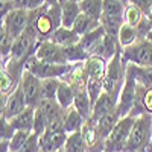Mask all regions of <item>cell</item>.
<instances>
[{
	"label": "cell",
	"mask_w": 152,
	"mask_h": 152,
	"mask_svg": "<svg viewBox=\"0 0 152 152\" xmlns=\"http://www.w3.org/2000/svg\"><path fill=\"white\" fill-rule=\"evenodd\" d=\"M152 148V116L137 117L126 146V152H148Z\"/></svg>",
	"instance_id": "cell-1"
},
{
	"label": "cell",
	"mask_w": 152,
	"mask_h": 152,
	"mask_svg": "<svg viewBox=\"0 0 152 152\" xmlns=\"http://www.w3.org/2000/svg\"><path fill=\"white\" fill-rule=\"evenodd\" d=\"M125 64L122 62V49L116 53L111 61L107 64V73L104 78V88L105 93H108L111 97L119 99V94L125 85Z\"/></svg>",
	"instance_id": "cell-2"
},
{
	"label": "cell",
	"mask_w": 152,
	"mask_h": 152,
	"mask_svg": "<svg viewBox=\"0 0 152 152\" xmlns=\"http://www.w3.org/2000/svg\"><path fill=\"white\" fill-rule=\"evenodd\" d=\"M72 64H49V62L38 61L35 55L29 56L24 61V72H29L38 79H62L72 70Z\"/></svg>",
	"instance_id": "cell-3"
},
{
	"label": "cell",
	"mask_w": 152,
	"mask_h": 152,
	"mask_svg": "<svg viewBox=\"0 0 152 152\" xmlns=\"http://www.w3.org/2000/svg\"><path fill=\"white\" fill-rule=\"evenodd\" d=\"M135 123L134 117H123L119 120L116 128L113 129L110 137L104 143V152H126L128 140L132 131V126Z\"/></svg>",
	"instance_id": "cell-4"
},
{
	"label": "cell",
	"mask_w": 152,
	"mask_h": 152,
	"mask_svg": "<svg viewBox=\"0 0 152 152\" xmlns=\"http://www.w3.org/2000/svg\"><path fill=\"white\" fill-rule=\"evenodd\" d=\"M152 58V44L148 40H138L131 47L122 49V62L126 64H135L140 67H146L151 64Z\"/></svg>",
	"instance_id": "cell-5"
},
{
	"label": "cell",
	"mask_w": 152,
	"mask_h": 152,
	"mask_svg": "<svg viewBox=\"0 0 152 152\" xmlns=\"http://www.w3.org/2000/svg\"><path fill=\"white\" fill-rule=\"evenodd\" d=\"M29 23H31V12L15 8L6 17L2 18V29H5L6 34L15 41L29 28Z\"/></svg>",
	"instance_id": "cell-6"
},
{
	"label": "cell",
	"mask_w": 152,
	"mask_h": 152,
	"mask_svg": "<svg viewBox=\"0 0 152 152\" xmlns=\"http://www.w3.org/2000/svg\"><path fill=\"white\" fill-rule=\"evenodd\" d=\"M137 82L131 78L129 75L125 73V85L122 88V91L119 94L117 99V108L116 111L119 113L120 119L123 117H128L134 105H135V100H137Z\"/></svg>",
	"instance_id": "cell-7"
},
{
	"label": "cell",
	"mask_w": 152,
	"mask_h": 152,
	"mask_svg": "<svg viewBox=\"0 0 152 152\" xmlns=\"http://www.w3.org/2000/svg\"><path fill=\"white\" fill-rule=\"evenodd\" d=\"M26 108H28L26 97H24L21 87H18L8 97H2V116H0V119H5L9 122L15 116H18L20 113H23Z\"/></svg>",
	"instance_id": "cell-8"
},
{
	"label": "cell",
	"mask_w": 152,
	"mask_h": 152,
	"mask_svg": "<svg viewBox=\"0 0 152 152\" xmlns=\"http://www.w3.org/2000/svg\"><path fill=\"white\" fill-rule=\"evenodd\" d=\"M20 87L26 97L28 107L37 108L41 102V79H38L29 72H24L20 81Z\"/></svg>",
	"instance_id": "cell-9"
},
{
	"label": "cell",
	"mask_w": 152,
	"mask_h": 152,
	"mask_svg": "<svg viewBox=\"0 0 152 152\" xmlns=\"http://www.w3.org/2000/svg\"><path fill=\"white\" fill-rule=\"evenodd\" d=\"M34 55H35V58L38 61L49 62V64H62V66L67 64L66 59H64L62 47L53 44L50 40H44V41L38 43Z\"/></svg>",
	"instance_id": "cell-10"
},
{
	"label": "cell",
	"mask_w": 152,
	"mask_h": 152,
	"mask_svg": "<svg viewBox=\"0 0 152 152\" xmlns=\"http://www.w3.org/2000/svg\"><path fill=\"white\" fill-rule=\"evenodd\" d=\"M69 134L66 131L52 132L46 131L43 137H40V152H59L64 148Z\"/></svg>",
	"instance_id": "cell-11"
},
{
	"label": "cell",
	"mask_w": 152,
	"mask_h": 152,
	"mask_svg": "<svg viewBox=\"0 0 152 152\" xmlns=\"http://www.w3.org/2000/svg\"><path fill=\"white\" fill-rule=\"evenodd\" d=\"M61 81L67 82L76 93L78 91H85L87 82H88V76H87L85 69H84V62L82 64H73L72 70Z\"/></svg>",
	"instance_id": "cell-12"
},
{
	"label": "cell",
	"mask_w": 152,
	"mask_h": 152,
	"mask_svg": "<svg viewBox=\"0 0 152 152\" xmlns=\"http://www.w3.org/2000/svg\"><path fill=\"white\" fill-rule=\"evenodd\" d=\"M125 73L129 75L138 85H142L145 88H152V67L151 66L140 67L135 64H126Z\"/></svg>",
	"instance_id": "cell-13"
},
{
	"label": "cell",
	"mask_w": 152,
	"mask_h": 152,
	"mask_svg": "<svg viewBox=\"0 0 152 152\" xmlns=\"http://www.w3.org/2000/svg\"><path fill=\"white\" fill-rule=\"evenodd\" d=\"M82 14L79 2L75 0H64L61 2V15H62V28L73 29L78 17Z\"/></svg>",
	"instance_id": "cell-14"
},
{
	"label": "cell",
	"mask_w": 152,
	"mask_h": 152,
	"mask_svg": "<svg viewBox=\"0 0 152 152\" xmlns=\"http://www.w3.org/2000/svg\"><path fill=\"white\" fill-rule=\"evenodd\" d=\"M107 64L108 62L102 58L90 56L84 62V69H85V73L88 76V79H97V81L104 82L105 73H107Z\"/></svg>",
	"instance_id": "cell-15"
},
{
	"label": "cell",
	"mask_w": 152,
	"mask_h": 152,
	"mask_svg": "<svg viewBox=\"0 0 152 152\" xmlns=\"http://www.w3.org/2000/svg\"><path fill=\"white\" fill-rule=\"evenodd\" d=\"M53 44L59 46V47H70V46H75V44H79L81 41V37L76 34L73 29H67V28H59L53 32V35L49 38Z\"/></svg>",
	"instance_id": "cell-16"
},
{
	"label": "cell",
	"mask_w": 152,
	"mask_h": 152,
	"mask_svg": "<svg viewBox=\"0 0 152 152\" xmlns=\"http://www.w3.org/2000/svg\"><path fill=\"white\" fill-rule=\"evenodd\" d=\"M119 120H120V116H119V113L114 110V111L105 114L104 117H100V119L96 122L99 137H100V140H102L104 143H105L107 138L110 137V134L113 132V129L116 128V125L119 123Z\"/></svg>",
	"instance_id": "cell-17"
},
{
	"label": "cell",
	"mask_w": 152,
	"mask_h": 152,
	"mask_svg": "<svg viewBox=\"0 0 152 152\" xmlns=\"http://www.w3.org/2000/svg\"><path fill=\"white\" fill-rule=\"evenodd\" d=\"M105 31H104V28H102V24H100L99 28H96L94 31H91V32H88L87 35H84L82 38H81V41H79V44H81V47L85 50V52L88 53V55H93L94 52H96V49L99 47V44L102 43V40L105 38Z\"/></svg>",
	"instance_id": "cell-18"
},
{
	"label": "cell",
	"mask_w": 152,
	"mask_h": 152,
	"mask_svg": "<svg viewBox=\"0 0 152 152\" xmlns=\"http://www.w3.org/2000/svg\"><path fill=\"white\" fill-rule=\"evenodd\" d=\"M34 122H35V108L28 107L23 113L15 116L9 123L14 126L15 131H24V132H34Z\"/></svg>",
	"instance_id": "cell-19"
},
{
	"label": "cell",
	"mask_w": 152,
	"mask_h": 152,
	"mask_svg": "<svg viewBox=\"0 0 152 152\" xmlns=\"http://www.w3.org/2000/svg\"><path fill=\"white\" fill-rule=\"evenodd\" d=\"M117 108V100L111 97L108 93H104L97 99V102L93 105V114H91V120L97 122L100 117H104L105 114L111 113Z\"/></svg>",
	"instance_id": "cell-20"
},
{
	"label": "cell",
	"mask_w": 152,
	"mask_h": 152,
	"mask_svg": "<svg viewBox=\"0 0 152 152\" xmlns=\"http://www.w3.org/2000/svg\"><path fill=\"white\" fill-rule=\"evenodd\" d=\"M85 122L87 120L75 108H70V110L66 111V116H64V129H66L67 134L81 132L82 128H84V125H85Z\"/></svg>",
	"instance_id": "cell-21"
},
{
	"label": "cell",
	"mask_w": 152,
	"mask_h": 152,
	"mask_svg": "<svg viewBox=\"0 0 152 152\" xmlns=\"http://www.w3.org/2000/svg\"><path fill=\"white\" fill-rule=\"evenodd\" d=\"M37 108H40L43 111V114L47 119V125L50 122H53V120L64 119V116H66V111L58 105L56 100H47V99H44V100H41L40 105H38Z\"/></svg>",
	"instance_id": "cell-22"
},
{
	"label": "cell",
	"mask_w": 152,
	"mask_h": 152,
	"mask_svg": "<svg viewBox=\"0 0 152 152\" xmlns=\"http://www.w3.org/2000/svg\"><path fill=\"white\" fill-rule=\"evenodd\" d=\"M75 97H76V91L73 90V88L67 82L61 81V85H59L58 93H56V102H58V105L64 111H67V110L73 108Z\"/></svg>",
	"instance_id": "cell-23"
},
{
	"label": "cell",
	"mask_w": 152,
	"mask_h": 152,
	"mask_svg": "<svg viewBox=\"0 0 152 152\" xmlns=\"http://www.w3.org/2000/svg\"><path fill=\"white\" fill-rule=\"evenodd\" d=\"M81 12L96 21H100L104 17V3L100 0H81Z\"/></svg>",
	"instance_id": "cell-24"
},
{
	"label": "cell",
	"mask_w": 152,
	"mask_h": 152,
	"mask_svg": "<svg viewBox=\"0 0 152 152\" xmlns=\"http://www.w3.org/2000/svg\"><path fill=\"white\" fill-rule=\"evenodd\" d=\"M73 108L78 111L85 120H90V119H91V114H93V104H91L90 97H88L87 91H78V93H76Z\"/></svg>",
	"instance_id": "cell-25"
},
{
	"label": "cell",
	"mask_w": 152,
	"mask_h": 152,
	"mask_svg": "<svg viewBox=\"0 0 152 152\" xmlns=\"http://www.w3.org/2000/svg\"><path fill=\"white\" fill-rule=\"evenodd\" d=\"M62 52H64V59L67 64H82L85 62L90 55H88L85 50L81 47V44H75V46H70V47H64L62 49Z\"/></svg>",
	"instance_id": "cell-26"
},
{
	"label": "cell",
	"mask_w": 152,
	"mask_h": 152,
	"mask_svg": "<svg viewBox=\"0 0 152 152\" xmlns=\"http://www.w3.org/2000/svg\"><path fill=\"white\" fill-rule=\"evenodd\" d=\"M138 40H142L140 35L137 32V28L128 26V24H123L119 35H117V41L120 49H126V47H131L132 44H135Z\"/></svg>",
	"instance_id": "cell-27"
},
{
	"label": "cell",
	"mask_w": 152,
	"mask_h": 152,
	"mask_svg": "<svg viewBox=\"0 0 152 152\" xmlns=\"http://www.w3.org/2000/svg\"><path fill=\"white\" fill-rule=\"evenodd\" d=\"M62 152H88V145L85 138L82 137V132L69 134L67 142L62 148Z\"/></svg>",
	"instance_id": "cell-28"
},
{
	"label": "cell",
	"mask_w": 152,
	"mask_h": 152,
	"mask_svg": "<svg viewBox=\"0 0 152 152\" xmlns=\"http://www.w3.org/2000/svg\"><path fill=\"white\" fill-rule=\"evenodd\" d=\"M99 26H100V21H96V20H93V18H90V17H87L85 14H81V15L78 17V20H76V23H75L73 31L82 38L84 35H87L88 32L94 31V29L99 28Z\"/></svg>",
	"instance_id": "cell-29"
},
{
	"label": "cell",
	"mask_w": 152,
	"mask_h": 152,
	"mask_svg": "<svg viewBox=\"0 0 152 152\" xmlns=\"http://www.w3.org/2000/svg\"><path fill=\"white\" fill-rule=\"evenodd\" d=\"M100 24L105 31L107 35L113 37V38H117L122 26L125 24L123 17H110V15H104L102 20H100Z\"/></svg>",
	"instance_id": "cell-30"
},
{
	"label": "cell",
	"mask_w": 152,
	"mask_h": 152,
	"mask_svg": "<svg viewBox=\"0 0 152 152\" xmlns=\"http://www.w3.org/2000/svg\"><path fill=\"white\" fill-rule=\"evenodd\" d=\"M145 17H146V15L143 14L140 9H138L132 2H128V5H126V9H125V14H123L125 24L132 26V28H137L138 24L142 23V20H143Z\"/></svg>",
	"instance_id": "cell-31"
},
{
	"label": "cell",
	"mask_w": 152,
	"mask_h": 152,
	"mask_svg": "<svg viewBox=\"0 0 152 152\" xmlns=\"http://www.w3.org/2000/svg\"><path fill=\"white\" fill-rule=\"evenodd\" d=\"M104 3V15L110 17H123L128 2L122 0H102Z\"/></svg>",
	"instance_id": "cell-32"
},
{
	"label": "cell",
	"mask_w": 152,
	"mask_h": 152,
	"mask_svg": "<svg viewBox=\"0 0 152 152\" xmlns=\"http://www.w3.org/2000/svg\"><path fill=\"white\" fill-rule=\"evenodd\" d=\"M61 85V79H44L41 81V100H56V93Z\"/></svg>",
	"instance_id": "cell-33"
},
{
	"label": "cell",
	"mask_w": 152,
	"mask_h": 152,
	"mask_svg": "<svg viewBox=\"0 0 152 152\" xmlns=\"http://www.w3.org/2000/svg\"><path fill=\"white\" fill-rule=\"evenodd\" d=\"M137 104H140L146 114L152 116V88H145L142 85L137 87Z\"/></svg>",
	"instance_id": "cell-34"
},
{
	"label": "cell",
	"mask_w": 152,
	"mask_h": 152,
	"mask_svg": "<svg viewBox=\"0 0 152 152\" xmlns=\"http://www.w3.org/2000/svg\"><path fill=\"white\" fill-rule=\"evenodd\" d=\"M85 91H87L88 97H90L91 104L94 105V104L97 102V99H99L100 96H102V94L105 93L104 82H102V81H97V79H88Z\"/></svg>",
	"instance_id": "cell-35"
},
{
	"label": "cell",
	"mask_w": 152,
	"mask_h": 152,
	"mask_svg": "<svg viewBox=\"0 0 152 152\" xmlns=\"http://www.w3.org/2000/svg\"><path fill=\"white\" fill-rule=\"evenodd\" d=\"M47 131V119L40 108H35V122H34V134L43 137Z\"/></svg>",
	"instance_id": "cell-36"
},
{
	"label": "cell",
	"mask_w": 152,
	"mask_h": 152,
	"mask_svg": "<svg viewBox=\"0 0 152 152\" xmlns=\"http://www.w3.org/2000/svg\"><path fill=\"white\" fill-rule=\"evenodd\" d=\"M32 132H24V131H17L15 135L12 137V140L9 142V149L11 152H20L24 143L28 142V138Z\"/></svg>",
	"instance_id": "cell-37"
},
{
	"label": "cell",
	"mask_w": 152,
	"mask_h": 152,
	"mask_svg": "<svg viewBox=\"0 0 152 152\" xmlns=\"http://www.w3.org/2000/svg\"><path fill=\"white\" fill-rule=\"evenodd\" d=\"M0 123H2V126H0V140L11 142L17 131L14 129V126H12L8 120H5V119H0Z\"/></svg>",
	"instance_id": "cell-38"
},
{
	"label": "cell",
	"mask_w": 152,
	"mask_h": 152,
	"mask_svg": "<svg viewBox=\"0 0 152 152\" xmlns=\"http://www.w3.org/2000/svg\"><path fill=\"white\" fill-rule=\"evenodd\" d=\"M44 5V2H40V0H18V2H14V8L17 9H24V11H35L40 9Z\"/></svg>",
	"instance_id": "cell-39"
},
{
	"label": "cell",
	"mask_w": 152,
	"mask_h": 152,
	"mask_svg": "<svg viewBox=\"0 0 152 152\" xmlns=\"http://www.w3.org/2000/svg\"><path fill=\"white\" fill-rule=\"evenodd\" d=\"M20 152H40V137L32 132Z\"/></svg>",
	"instance_id": "cell-40"
},
{
	"label": "cell",
	"mask_w": 152,
	"mask_h": 152,
	"mask_svg": "<svg viewBox=\"0 0 152 152\" xmlns=\"http://www.w3.org/2000/svg\"><path fill=\"white\" fill-rule=\"evenodd\" d=\"M132 3H134L138 9H140L146 17H149L151 8H152V0H135V2H132Z\"/></svg>",
	"instance_id": "cell-41"
},
{
	"label": "cell",
	"mask_w": 152,
	"mask_h": 152,
	"mask_svg": "<svg viewBox=\"0 0 152 152\" xmlns=\"http://www.w3.org/2000/svg\"><path fill=\"white\" fill-rule=\"evenodd\" d=\"M0 152H11V149H9V142L0 140Z\"/></svg>",
	"instance_id": "cell-42"
},
{
	"label": "cell",
	"mask_w": 152,
	"mask_h": 152,
	"mask_svg": "<svg viewBox=\"0 0 152 152\" xmlns=\"http://www.w3.org/2000/svg\"><path fill=\"white\" fill-rule=\"evenodd\" d=\"M146 40H148V41H149V43L152 44V32H151V34L148 35V38H146Z\"/></svg>",
	"instance_id": "cell-43"
},
{
	"label": "cell",
	"mask_w": 152,
	"mask_h": 152,
	"mask_svg": "<svg viewBox=\"0 0 152 152\" xmlns=\"http://www.w3.org/2000/svg\"><path fill=\"white\" fill-rule=\"evenodd\" d=\"M149 20H151V23H152V8H151V14H149V17H148Z\"/></svg>",
	"instance_id": "cell-44"
},
{
	"label": "cell",
	"mask_w": 152,
	"mask_h": 152,
	"mask_svg": "<svg viewBox=\"0 0 152 152\" xmlns=\"http://www.w3.org/2000/svg\"><path fill=\"white\" fill-rule=\"evenodd\" d=\"M59 152H62V151H59Z\"/></svg>",
	"instance_id": "cell-45"
}]
</instances>
